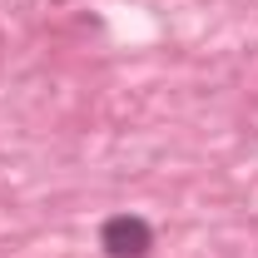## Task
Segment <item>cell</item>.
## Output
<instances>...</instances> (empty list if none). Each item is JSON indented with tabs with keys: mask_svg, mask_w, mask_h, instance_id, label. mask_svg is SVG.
I'll list each match as a JSON object with an SVG mask.
<instances>
[{
	"mask_svg": "<svg viewBox=\"0 0 258 258\" xmlns=\"http://www.w3.org/2000/svg\"><path fill=\"white\" fill-rule=\"evenodd\" d=\"M99 248H104V258H149L154 228H149V219H139V214H114V219H104V228H99Z\"/></svg>",
	"mask_w": 258,
	"mask_h": 258,
	"instance_id": "6da1fadb",
	"label": "cell"
}]
</instances>
